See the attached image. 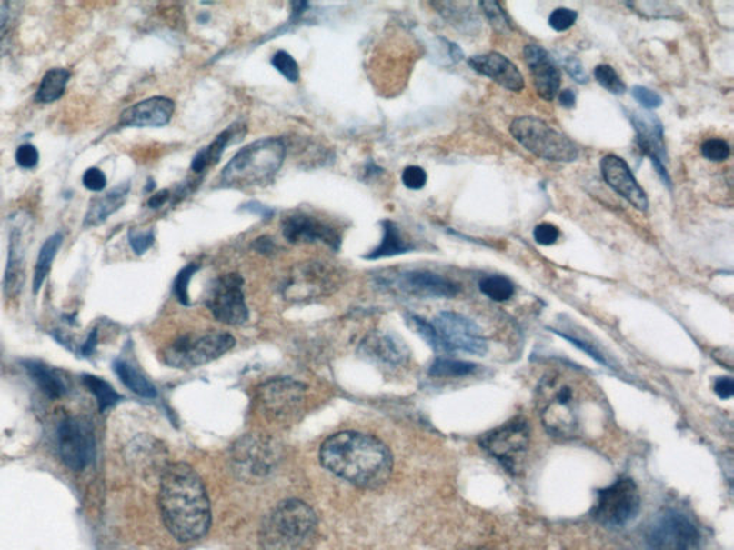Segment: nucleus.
<instances>
[{
  "instance_id": "nucleus-49",
  "label": "nucleus",
  "mask_w": 734,
  "mask_h": 550,
  "mask_svg": "<svg viewBox=\"0 0 734 550\" xmlns=\"http://www.w3.org/2000/svg\"><path fill=\"white\" fill-rule=\"evenodd\" d=\"M15 158H16L17 165L21 166V168L32 169L39 163V153H37V149L34 145L26 144V145L17 148Z\"/></svg>"
},
{
  "instance_id": "nucleus-39",
  "label": "nucleus",
  "mask_w": 734,
  "mask_h": 550,
  "mask_svg": "<svg viewBox=\"0 0 734 550\" xmlns=\"http://www.w3.org/2000/svg\"><path fill=\"white\" fill-rule=\"evenodd\" d=\"M407 323L412 325V328L417 330V335H419L423 340L427 341L430 347L434 348L435 352H442L439 337H437V331H435L432 323L415 315H407Z\"/></svg>"
},
{
  "instance_id": "nucleus-27",
  "label": "nucleus",
  "mask_w": 734,
  "mask_h": 550,
  "mask_svg": "<svg viewBox=\"0 0 734 550\" xmlns=\"http://www.w3.org/2000/svg\"><path fill=\"white\" fill-rule=\"evenodd\" d=\"M129 189H131L129 183H124L109 191L106 195L101 196V198L94 199L91 205H89L88 213L85 215V228L106 223L109 215L116 213L126 204Z\"/></svg>"
},
{
  "instance_id": "nucleus-56",
  "label": "nucleus",
  "mask_w": 734,
  "mask_h": 550,
  "mask_svg": "<svg viewBox=\"0 0 734 550\" xmlns=\"http://www.w3.org/2000/svg\"><path fill=\"white\" fill-rule=\"evenodd\" d=\"M169 199V191L164 189L161 193L156 194V195L151 196L148 201L149 208H153V210H158L164 204L166 203Z\"/></svg>"
},
{
  "instance_id": "nucleus-52",
  "label": "nucleus",
  "mask_w": 734,
  "mask_h": 550,
  "mask_svg": "<svg viewBox=\"0 0 734 550\" xmlns=\"http://www.w3.org/2000/svg\"><path fill=\"white\" fill-rule=\"evenodd\" d=\"M714 393L721 398V400H729L734 395V383L731 377H720L714 382Z\"/></svg>"
},
{
  "instance_id": "nucleus-32",
  "label": "nucleus",
  "mask_w": 734,
  "mask_h": 550,
  "mask_svg": "<svg viewBox=\"0 0 734 550\" xmlns=\"http://www.w3.org/2000/svg\"><path fill=\"white\" fill-rule=\"evenodd\" d=\"M435 7L439 9L440 14L447 17V21L452 22L454 26H457L459 31L465 34H472L479 29V19L477 14L469 4H437Z\"/></svg>"
},
{
  "instance_id": "nucleus-28",
  "label": "nucleus",
  "mask_w": 734,
  "mask_h": 550,
  "mask_svg": "<svg viewBox=\"0 0 734 550\" xmlns=\"http://www.w3.org/2000/svg\"><path fill=\"white\" fill-rule=\"evenodd\" d=\"M380 225H382L383 230L382 241H380L379 245L376 246L375 250L365 255L366 260L395 257V255H400V254H407L415 250V245L405 238L397 223H393L392 220H383L380 221Z\"/></svg>"
},
{
  "instance_id": "nucleus-54",
  "label": "nucleus",
  "mask_w": 734,
  "mask_h": 550,
  "mask_svg": "<svg viewBox=\"0 0 734 550\" xmlns=\"http://www.w3.org/2000/svg\"><path fill=\"white\" fill-rule=\"evenodd\" d=\"M254 245L257 248L258 253L271 254L276 250L275 241L271 240L270 236H260L256 240Z\"/></svg>"
},
{
  "instance_id": "nucleus-33",
  "label": "nucleus",
  "mask_w": 734,
  "mask_h": 550,
  "mask_svg": "<svg viewBox=\"0 0 734 550\" xmlns=\"http://www.w3.org/2000/svg\"><path fill=\"white\" fill-rule=\"evenodd\" d=\"M26 368L29 375H31L35 382L37 383V385L42 388V392L48 395V397L59 398L64 395V383H62L61 378L55 375L54 372H51L49 368L35 362H27Z\"/></svg>"
},
{
  "instance_id": "nucleus-15",
  "label": "nucleus",
  "mask_w": 734,
  "mask_h": 550,
  "mask_svg": "<svg viewBox=\"0 0 734 550\" xmlns=\"http://www.w3.org/2000/svg\"><path fill=\"white\" fill-rule=\"evenodd\" d=\"M281 231L291 244L323 243L333 251H338L342 246V234L336 226L308 214L293 213L285 216L281 221Z\"/></svg>"
},
{
  "instance_id": "nucleus-55",
  "label": "nucleus",
  "mask_w": 734,
  "mask_h": 550,
  "mask_svg": "<svg viewBox=\"0 0 734 550\" xmlns=\"http://www.w3.org/2000/svg\"><path fill=\"white\" fill-rule=\"evenodd\" d=\"M559 104H561L564 108L571 109L576 106L577 96L571 89H564V91H559L558 94Z\"/></svg>"
},
{
  "instance_id": "nucleus-42",
  "label": "nucleus",
  "mask_w": 734,
  "mask_h": 550,
  "mask_svg": "<svg viewBox=\"0 0 734 550\" xmlns=\"http://www.w3.org/2000/svg\"><path fill=\"white\" fill-rule=\"evenodd\" d=\"M578 14L568 7H558L549 15L548 24L555 32H566L576 25Z\"/></svg>"
},
{
  "instance_id": "nucleus-1",
  "label": "nucleus",
  "mask_w": 734,
  "mask_h": 550,
  "mask_svg": "<svg viewBox=\"0 0 734 550\" xmlns=\"http://www.w3.org/2000/svg\"><path fill=\"white\" fill-rule=\"evenodd\" d=\"M535 405L545 430L564 440H594L611 423L601 388L577 368H552L535 390Z\"/></svg>"
},
{
  "instance_id": "nucleus-41",
  "label": "nucleus",
  "mask_w": 734,
  "mask_h": 550,
  "mask_svg": "<svg viewBox=\"0 0 734 550\" xmlns=\"http://www.w3.org/2000/svg\"><path fill=\"white\" fill-rule=\"evenodd\" d=\"M701 154L711 163H723L730 156V145L724 139L711 138L701 145Z\"/></svg>"
},
{
  "instance_id": "nucleus-31",
  "label": "nucleus",
  "mask_w": 734,
  "mask_h": 550,
  "mask_svg": "<svg viewBox=\"0 0 734 550\" xmlns=\"http://www.w3.org/2000/svg\"><path fill=\"white\" fill-rule=\"evenodd\" d=\"M114 370H116L119 380H121L131 392L144 398L156 397V388L154 387L153 383L149 382L148 378H146L143 373L138 372V370L129 365V363L124 362V360H116V365H114Z\"/></svg>"
},
{
  "instance_id": "nucleus-14",
  "label": "nucleus",
  "mask_w": 734,
  "mask_h": 550,
  "mask_svg": "<svg viewBox=\"0 0 734 550\" xmlns=\"http://www.w3.org/2000/svg\"><path fill=\"white\" fill-rule=\"evenodd\" d=\"M306 385L291 378H275L261 385L258 400L270 419L285 422L297 415L305 400Z\"/></svg>"
},
{
  "instance_id": "nucleus-9",
  "label": "nucleus",
  "mask_w": 734,
  "mask_h": 550,
  "mask_svg": "<svg viewBox=\"0 0 734 550\" xmlns=\"http://www.w3.org/2000/svg\"><path fill=\"white\" fill-rule=\"evenodd\" d=\"M529 439L531 433L528 422L519 415L485 433L479 443L482 449L501 463L504 469L517 475L522 469L528 453Z\"/></svg>"
},
{
  "instance_id": "nucleus-12",
  "label": "nucleus",
  "mask_w": 734,
  "mask_h": 550,
  "mask_svg": "<svg viewBox=\"0 0 734 550\" xmlns=\"http://www.w3.org/2000/svg\"><path fill=\"white\" fill-rule=\"evenodd\" d=\"M442 352H462L482 355L487 353L488 343L481 328L465 315L444 311L432 321Z\"/></svg>"
},
{
  "instance_id": "nucleus-26",
  "label": "nucleus",
  "mask_w": 734,
  "mask_h": 550,
  "mask_svg": "<svg viewBox=\"0 0 734 550\" xmlns=\"http://www.w3.org/2000/svg\"><path fill=\"white\" fill-rule=\"evenodd\" d=\"M24 235L19 228H14L9 244V257H7L6 277H5V291L9 298L16 297L21 293L22 284L25 283V248Z\"/></svg>"
},
{
  "instance_id": "nucleus-23",
  "label": "nucleus",
  "mask_w": 734,
  "mask_h": 550,
  "mask_svg": "<svg viewBox=\"0 0 734 550\" xmlns=\"http://www.w3.org/2000/svg\"><path fill=\"white\" fill-rule=\"evenodd\" d=\"M335 285V274L316 263L312 265H306L291 277V281L286 288V295L293 300L315 298L317 295L330 294L332 288H336Z\"/></svg>"
},
{
  "instance_id": "nucleus-7",
  "label": "nucleus",
  "mask_w": 734,
  "mask_h": 550,
  "mask_svg": "<svg viewBox=\"0 0 734 550\" xmlns=\"http://www.w3.org/2000/svg\"><path fill=\"white\" fill-rule=\"evenodd\" d=\"M236 345V338L224 331L206 335H184L166 345L163 353L166 365L174 368H196L217 360Z\"/></svg>"
},
{
  "instance_id": "nucleus-36",
  "label": "nucleus",
  "mask_w": 734,
  "mask_h": 550,
  "mask_svg": "<svg viewBox=\"0 0 734 550\" xmlns=\"http://www.w3.org/2000/svg\"><path fill=\"white\" fill-rule=\"evenodd\" d=\"M84 383L89 388V392L94 393V395H96V403H98L101 412H106L108 407L118 402V393L106 380L96 377V375H84Z\"/></svg>"
},
{
  "instance_id": "nucleus-43",
  "label": "nucleus",
  "mask_w": 734,
  "mask_h": 550,
  "mask_svg": "<svg viewBox=\"0 0 734 550\" xmlns=\"http://www.w3.org/2000/svg\"><path fill=\"white\" fill-rule=\"evenodd\" d=\"M482 11L488 21L491 22L492 26L498 31L507 32L512 29L511 22L508 21L507 15L502 11L501 5L497 2H481Z\"/></svg>"
},
{
  "instance_id": "nucleus-18",
  "label": "nucleus",
  "mask_w": 734,
  "mask_h": 550,
  "mask_svg": "<svg viewBox=\"0 0 734 550\" xmlns=\"http://www.w3.org/2000/svg\"><path fill=\"white\" fill-rule=\"evenodd\" d=\"M601 174L604 181L636 210L643 213L649 210V198L623 158L617 155L604 156L601 161Z\"/></svg>"
},
{
  "instance_id": "nucleus-6",
  "label": "nucleus",
  "mask_w": 734,
  "mask_h": 550,
  "mask_svg": "<svg viewBox=\"0 0 734 550\" xmlns=\"http://www.w3.org/2000/svg\"><path fill=\"white\" fill-rule=\"evenodd\" d=\"M511 134L528 153L551 163H574L578 146L537 116H521L511 124Z\"/></svg>"
},
{
  "instance_id": "nucleus-25",
  "label": "nucleus",
  "mask_w": 734,
  "mask_h": 550,
  "mask_svg": "<svg viewBox=\"0 0 734 550\" xmlns=\"http://www.w3.org/2000/svg\"><path fill=\"white\" fill-rule=\"evenodd\" d=\"M246 132H247V126L244 125V124H240V122L228 126L226 131L221 132L220 135L211 142L210 145L206 146V148L196 153V155L194 156L193 163H191V169H193L196 174H201L204 173L206 168H210V166L220 163L224 151H226L231 144L241 141L244 135H246Z\"/></svg>"
},
{
  "instance_id": "nucleus-5",
  "label": "nucleus",
  "mask_w": 734,
  "mask_h": 550,
  "mask_svg": "<svg viewBox=\"0 0 734 550\" xmlns=\"http://www.w3.org/2000/svg\"><path fill=\"white\" fill-rule=\"evenodd\" d=\"M286 154L287 148L281 138H263L251 142L224 166L217 179L218 186L244 189L268 185L285 164Z\"/></svg>"
},
{
  "instance_id": "nucleus-38",
  "label": "nucleus",
  "mask_w": 734,
  "mask_h": 550,
  "mask_svg": "<svg viewBox=\"0 0 734 550\" xmlns=\"http://www.w3.org/2000/svg\"><path fill=\"white\" fill-rule=\"evenodd\" d=\"M271 65L278 74L283 75L288 82H297L300 79V68L296 59L288 52L277 51L271 58Z\"/></svg>"
},
{
  "instance_id": "nucleus-11",
  "label": "nucleus",
  "mask_w": 734,
  "mask_h": 550,
  "mask_svg": "<svg viewBox=\"0 0 734 550\" xmlns=\"http://www.w3.org/2000/svg\"><path fill=\"white\" fill-rule=\"evenodd\" d=\"M243 285V277L237 273L224 274L214 280L206 298V305L216 320L228 325L247 323L248 307Z\"/></svg>"
},
{
  "instance_id": "nucleus-46",
  "label": "nucleus",
  "mask_w": 734,
  "mask_h": 550,
  "mask_svg": "<svg viewBox=\"0 0 734 550\" xmlns=\"http://www.w3.org/2000/svg\"><path fill=\"white\" fill-rule=\"evenodd\" d=\"M402 183L407 188L415 189V191L422 189L427 183V171L417 165L407 166L403 169Z\"/></svg>"
},
{
  "instance_id": "nucleus-24",
  "label": "nucleus",
  "mask_w": 734,
  "mask_h": 550,
  "mask_svg": "<svg viewBox=\"0 0 734 550\" xmlns=\"http://www.w3.org/2000/svg\"><path fill=\"white\" fill-rule=\"evenodd\" d=\"M360 355L372 362L399 365L409 358V350L399 338L387 333L373 331L360 343Z\"/></svg>"
},
{
  "instance_id": "nucleus-13",
  "label": "nucleus",
  "mask_w": 734,
  "mask_h": 550,
  "mask_svg": "<svg viewBox=\"0 0 734 550\" xmlns=\"http://www.w3.org/2000/svg\"><path fill=\"white\" fill-rule=\"evenodd\" d=\"M629 122L636 129L637 142L644 155L651 159L657 174L661 181L671 188V178L666 168V145H664V128L660 119L647 111L627 112Z\"/></svg>"
},
{
  "instance_id": "nucleus-21",
  "label": "nucleus",
  "mask_w": 734,
  "mask_h": 550,
  "mask_svg": "<svg viewBox=\"0 0 734 550\" xmlns=\"http://www.w3.org/2000/svg\"><path fill=\"white\" fill-rule=\"evenodd\" d=\"M176 111L173 99L154 96L129 106L119 116L122 128H161L166 126Z\"/></svg>"
},
{
  "instance_id": "nucleus-3",
  "label": "nucleus",
  "mask_w": 734,
  "mask_h": 550,
  "mask_svg": "<svg viewBox=\"0 0 734 550\" xmlns=\"http://www.w3.org/2000/svg\"><path fill=\"white\" fill-rule=\"evenodd\" d=\"M323 467L336 476L363 489L383 486L393 469V456L375 435L340 432L330 435L320 447Z\"/></svg>"
},
{
  "instance_id": "nucleus-48",
  "label": "nucleus",
  "mask_w": 734,
  "mask_h": 550,
  "mask_svg": "<svg viewBox=\"0 0 734 550\" xmlns=\"http://www.w3.org/2000/svg\"><path fill=\"white\" fill-rule=\"evenodd\" d=\"M82 184L92 193H101L102 189L106 186V174L98 168L86 169V173L82 176Z\"/></svg>"
},
{
  "instance_id": "nucleus-29",
  "label": "nucleus",
  "mask_w": 734,
  "mask_h": 550,
  "mask_svg": "<svg viewBox=\"0 0 734 550\" xmlns=\"http://www.w3.org/2000/svg\"><path fill=\"white\" fill-rule=\"evenodd\" d=\"M71 79V72L68 69L54 68L45 74L41 85L36 91V102L39 104H52L58 101L64 95L66 85Z\"/></svg>"
},
{
  "instance_id": "nucleus-34",
  "label": "nucleus",
  "mask_w": 734,
  "mask_h": 550,
  "mask_svg": "<svg viewBox=\"0 0 734 550\" xmlns=\"http://www.w3.org/2000/svg\"><path fill=\"white\" fill-rule=\"evenodd\" d=\"M479 290L489 300L504 303L514 297L515 285L509 278L504 275H488L479 281Z\"/></svg>"
},
{
  "instance_id": "nucleus-35",
  "label": "nucleus",
  "mask_w": 734,
  "mask_h": 550,
  "mask_svg": "<svg viewBox=\"0 0 734 550\" xmlns=\"http://www.w3.org/2000/svg\"><path fill=\"white\" fill-rule=\"evenodd\" d=\"M478 370V365L474 363L460 362V360H450V358H437L434 365H430L429 375L434 377H467L474 375Z\"/></svg>"
},
{
  "instance_id": "nucleus-4",
  "label": "nucleus",
  "mask_w": 734,
  "mask_h": 550,
  "mask_svg": "<svg viewBox=\"0 0 734 550\" xmlns=\"http://www.w3.org/2000/svg\"><path fill=\"white\" fill-rule=\"evenodd\" d=\"M317 536V516L303 500L288 499L266 516L258 530L261 550H308Z\"/></svg>"
},
{
  "instance_id": "nucleus-16",
  "label": "nucleus",
  "mask_w": 734,
  "mask_h": 550,
  "mask_svg": "<svg viewBox=\"0 0 734 550\" xmlns=\"http://www.w3.org/2000/svg\"><path fill=\"white\" fill-rule=\"evenodd\" d=\"M58 452L65 466L81 472L92 459V437L86 425L76 417H65L58 425Z\"/></svg>"
},
{
  "instance_id": "nucleus-40",
  "label": "nucleus",
  "mask_w": 734,
  "mask_h": 550,
  "mask_svg": "<svg viewBox=\"0 0 734 550\" xmlns=\"http://www.w3.org/2000/svg\"><path fill=\"white\" fill-rule=\"evenodd\" d=\"M200 270L198 264H188L186 267L178 273L174 284V293H176V300L180 301L181 305H190V294H188V285H190L191 278L194 274Z\"/></svg>"
},
{
  "instance_id": "nucleus-51",
  "label": "nucleus",
  "mask_w": 734,
  "mask_h": 550,
  "mask_svg": "<svg viewBox=\"0 0 734 550\" xmlns=\"http://www.w3.org/2000/svg\"><path fill=\"white\" fill-rule=\"evenodd\" d=\"M240 210L254 214V215H258L266 221L271 220V218L275 216V210H273V208L265 205V204L258 203V201H250V203L244 204Z\"/></svg>"
},
{
  "instance_id": "nucleus-53",
  "label": "nucleus",
  "mask_w": 734,
  "mask_h": 550,
  "mask_svg": "<svg viewBox=\"0 0 734 550\" xmlns=\"http://www.w3.org/2000/svg\"><path fill=\"white\" fill-rule=\"evenodd\" d=\"M11 22L12 15L9 6H7V5L0 6V47H4L7 34H9V26H11Z\"/></svg>"
},
{
  "instance_id": "nucleus-22",
  "label": "nucleus",
  "mask_w": 734,
  "mask_h": 550,
  "mask_svg": "<svg viewBox=\"0 0 734 550\" xmlns=\"http://www.w3.org/2000/svg\"><path fill=\"white\" fill-rule=\"evenodd\" d=\"M468 65L470 69L484 75L508 91L521 92L525 88L524 76L517 65L498 52L470 56Z\"/></svg>"
},
{
  "instance_id": "nucleus-20",
  "label": "nucleus",
  "mask_w": 734,
  "mask_h": 550,
  "mask_svg": "<svg viewBox=\"0 0 734 550\" xmlns=\"http://www.w3.org/2000/svg\"><path fill=\"white\" fill-rule=\"evenodd\" d=\"M395 285L403 293L420 298H452L459 293V284L430 271H407L397 275Z\"/></svg>"
},
{
  "instance_id": "nucleus-19",
  "label": "nucleus",
  "mask_w": 734,
  "mask_h": 550,
  "mask_svg": "<svg viewBox=\"0 0 734 550\" xmlns=\"http://www.w3.org/2000/svg\"><path fill=\"white\" fill-rule=\"evenodd\" d=\"M524 58L531 71L535 91L545 101H552L561 91V74L551 55L539 45H527Z\"/></svg>"
},
{
  "instance_id": "nucleus-30",
  "label": "nucleus",
  "mask_w": 734,
  "mask_h": 550,
  "mask_svg": "<svg viewBox=\"0 0 734 550\" xmlns=\"http://www.w3.org/2000/svg\"><path fill=\"white\" fill-rule=\"evenodd\" d=\"M62 243H64V235H62V233H55L54 235L49 236L48 240L45 241L44 245H42L34 273L35 294L39 293L42 285H44L45 280L48 277L49 271H51L52 268V263H54Z\"/></svg>"
},
{
  "instance_id": "nucleus-45",
  "label": "nucleus",
  "mask_w": 734,
  "mask_h": 550,
  "mask_svg": "<svg viewBox=\"0 0 734 550\" xmlns=\"http://www.w3.org/2000/svg\"><path fill=\"white\" fill-rule=\"evenodd\" d=\"M631 95H633L634 99L638 102L639 105L646 109L660 108L661 104H663V98H661L660 95L651 91V89L646 88V86L636 85V86H633V89H631Z\"/></svg>"
},
{
  "instance_id": "nucleus-37",
  "label": "nucleus",
  "mask_w": 734,
  "mask_h": 550,
  "mask_svg": "<svg viewBox=\"0 0 734 550\" xmlns=\"http://www.w3.org/2000/svg\"><path fill=\"white\" fill-rule=\"evenodd\" d=\"M594 76H596L597 82L601 85L602 88L607 89L611 94L623 95L626 92V84H624L623 79L619 78L616 69L609 66V65H598L594 69Z\"/></svg>"
},
{
  "instance_id": "nucleus-2",
  "label": "nucleus",
  "mask_w": 734,
  "mask_h": 550,
  "mask_svg": "<svg viewBox=\"0 0 734 550\" xmlns=\"http://www.w3.org/2000/svg\"><path fill=\"white\" fill-rule=\"evenodd\" d=\"M158 502L164 525L176 540L193 542L210 529V499L200 475L188 463H169L164 467Z\"/></svg>"
},
{
  "instance_id": "nucleus-10",
  "label": "nucleus",
  "mask_w": 734,
  "mask_h": 550,
  "mask_svg": "<svg viewBox=\"0 0 734 550\" xmlns=\"http://www.w3.org/2000/svg\"><path fill=\"white\" fill-rule=\"evenodd\" d=\"M646 542L649 550H696L700 532L686 515L666 510L647 530Z\"/></svg>"
},
{
  "instance_id": "nucleus-8",
  "label": "nucleus",
  "mask_w": 734,
  "mask_h": 550,
  "mask_svg": "<svg viewBox=\"0 0 734 550\" xmlns=\"http://www.w3.org/2000/svg\"><path fill=\"white\" fill-rule=\"evenodd\" d=\"M641 495L636 482L621 477L609 486L598 490L592 516L606 527H624L638 516Z\"/></svg>"
},
{
  "instance_id": "nucleus-44",
  "label": "nucleus",
  "mask_w": 734,
  "mask_h": 550,
  "mask_svg": "<svg viewBox=\"0 0 734 550\" xmlns=\"http://www.w3.org/2000/svg\"><path fill=\"white\" fill-rule=\"evenodd\" d=\"M129 245L133 248L136 255H143L156 243V234L153 230L136 231L131 230L128 234Z\"/></svg>"
},
{
  "instance_id": "nucleus-47",
  "label": "nucleus",
  "mask_w": 734,
  "mask_h": 550,
  "mask_svg": "<svg viewBox=\"0 0 734 550\" xmlns=\"http://www.w3.org/2000/svg\"><path fill=\"white\" fill-rule=\"evenodd\" d=\"M559 235L561 234H559L558 228L554 224L542 223L535 226L534 240L539 245H554L558 241Z\"/></svg>"
},
{
  "instance_id": "nucleus-17",
  "label": "nucleus",
  "mask_w": 734,
  "mask_h": 550,
  "mask_svg": "<svg viewBox=\"0 0 734 550\" xmlns=\"http://www.w3.org/2000/svg\"><path fill=\"white\" fill-rule=\"evenodd\" d=\"M234 463L247 476H265L275 466L276 449L270 440L248 435L234 445Z\"/></svg>"
},
{
  "instance_id": "nucleus-50",
  "label": "nucleus",
  "mask_w": 734,
  "mask_h": 550,
  "mask_svg": "<svg viewBox=\"0 0 734 550\" xmlns=\"http://www.w3.org/2000/svg\"><path fill=\"white\" fill-rule=\"evenodd\" d=\"M564 68L568 72L569 76H571L574 81L578 82V84H587V82H588V75H587L586 69H584V66H582L578 59H566V61H564Z\"/></svg>"
}]
</instances>
